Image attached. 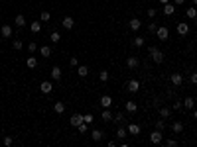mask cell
I'll return each instance as SVG.
<instances>
[{
	"instance_id": "1",
	"label": "cell",
	"mask_w": 197,
	"mask_h": 147,
	"mask_svg": "<svg viewBox=\"0 0 197 147\" xmlns=\"http://www.w3.org/2000/svg\"><path fill=\"white\" fill-rule=\"evenodd\" d=\"M150 57L154 59V63H158V65H162L164 59H166V55H164L158 47H150Z\"/></svg>"
},
{
	"instance_id": "2",
	"label": "cell",
	"mask_w": 197,
	"mask_h": 147,
	"mask_svg": "<svg viewBox=\"0 0 197 147\" xmlns=\"http://www.w3.org/2000/svg\"><path fill=\"white\" fill-rule=\"evenodd\" d=\"M156 35H158V39L166 41V39H169V30L166 28V26H158V30H156Z\"/></svg>"
},
{
	"instance_id": "3",
	"label": "cell",
	"mask_w": 197,
	"mask_h": 147,
	"mask_svg": "<svg viewBox=\"0 0 197 147\" xmlns=\"http://www.w3.org/2000/svg\"><path fill=\"white\" fill-rule=\"evenodd\" d=\"M126 90H128V92H138V90H140V81L130 78V81L126 82Z\"/></svg>"
},
{
	"instance_id": "4",
	"label": "cell",
	"mask_w": 197,
	"mask_h": 147,
	"mask_svg": "<svg viewBox=\"0 0 197 147\" xmlns=\"http://www.w3.org/2000/svg\"><path fill=\"white\" fill-rule=\"evenodd\" d=\"M169 81H172V85L175 88H179V86H182V82H183V77L179 75V73H172V75H169Z\"/></svg>"
},
{
	"instance_id": "5",
	"label": "cell",
	"mask_w": 197,
	"mask_h": 147,
	"mask_svg": "<svg viewBox=\"0 0 197 147\" xmlns=\"http://www.w3.org/2000/svg\"><path fill=\"white\" fill-rule=\"evenodd\" d=\"M178 34L179 35H187L189 34V24L187 22H179L178 24Z\"/></svg>"
},
{
	"instance_id": "6",
	"label": "cell",
	"mask_w": 197,
	"mask_h": 147,
	"mask_svg": "<svg viewBox=\"0 0 197 147\" xmlns=\"http://www.w3.org/2000/svg\"><path fill=\"white\" fill-rule=\"evenodd\" d=\"M101 106L103 108H110L113 106V96H109V94H105V96H101Z\"/></svg>"
},
{
	"instance_id": "7",
	"label": "cell",
	"mask_w": 197,
	"mask_h": 147,
	"mask_svg": "<svg viewBox=\"0 0 197 147\" xmlns=\"http://www.w3.org/2000/svg\"><path fill=\"white\" fill-rule=\"evenodd\" d=\"M162 133H164V132H160V129L152 132V133H150V141H152V143H162V141H164V139H162Z\"/></svg>"
},
{
	"instance_id": "8",
	"label": "cell",
	"mask_w": 197,
	"mask_h": 147,
	"mask_svg": "<svg viewBox=\"0 0 197 147\" xmlns=\"http://www.w3.org/2000/svg\"><path fill=\"white\" fill-rule=\"evenodd\" d=\"M61 26H63V28H65V30H71L73 26H75V20H73L71 16H65V18L61 20Z\"/></svg>"
},
{
	"instance_id": "9",
	"label": "cell",
	"mask_w": 197,
	"mask_h": 147,
	"mask_svg": "<svg viewBox=\"0 0 197 147\" xmlns=\"http://www.w3.org/2000/svg\"><path fill=\"white\" fill-rule=\"evenodd\" d=\"M40 90L44 92V94H49V92L53 90V85H51V81H44V82L40 85Z\"/></svg>"
},
{
	"instance_id": "10",
	"label": "cell",
	"mask_w": 197,
	"mask_h": 147,
	"mask_svg": "<svg viewBox=\"0 0 197 147\" xmlns=\"http://www.w3.org/2000/svg\"><path fill=\"white\" fill-rule=\"evenodd\" d=\"M113 116H114V114L110 112L109 108H105L103 112H101V120H103V122H113Z\"/></svg>"
},
{
	"instance_id": "11",
	"label": "cell",
	"mask_w": 197,
	"mask_h": 147,
	"mask_svg": "<svg viewBox=\"0 0 197 147\" xmlns=\"http://www.w3.org/2000/svg\"><path fill=\"white\" fill-rule=\"evenodd\" d=\"M124 110H126V112H128V114H134L136 110H138V104H136L134 100H128V102L124 104Z\"/></svg>"
},
{
	"instance_id": "12",
	"label": "cell",
	"mask_w": 197,
	"mask_h": 147,
	"mask_svg": "<svg viewBox=\"0 0 197 147\" xmlns=\"http://www.w3.org/2000/svg\"><path fill=\"white\" fill-rule=\"evenodd\" d=\"M128 26H130V30H132V31H138V30L142 28V22H140L138 18H132L130 22H128Z\"/></svg>"
},
{
	"instance_id": "13",
	"label": "cell",
	"mask_w": 197,
	"mask_h": 147,
	"mask_svg": "<svg viewBox=\"0 0 197 147\" xmlns=\"http://www.w3.org/2000/svg\"><path fill=\"white\" fill-rule=\"evenodd\" d=\"M138 65H140L138 57H128V59H126V67H128V69H136Z\"/></svg>"
},
{
	"instance_id": "14",
	"label": "cell",
	"mask_w": 197,
	"mask_h": 147,
	"mask_svg": "<svg viewBox=\"0 0 197 147\" xmlns=\"http://www.w3.org/2000/svg\"><path fill=\"white\" fill-rule=\"evenodd\" d=\"M0 34H2V38H12V26L4 24L2 28H0Z\"/></svg>"
},
{
	"instance_id": "15",
	"label": "cell",
	"mask_w": 197,
	"mask_h": 147,
	"mask_svg": "<svg viewBox=\"0 0 197 147\" xmlns=\"http://www.w3.org/2000/svg\"><path fill=\"white\" fill-rule=\"evenodd\" d=\"M69 122H71V125H75V128H77L79 124H83V116H81V114H73V116L69 118Z\"/></svg>"
},
{
	"instance_id": "16",
	"label": "cell",
	"mask_w": 197,
	"mask_h": 147,
	"mask_svg": "<svg viewBox=\"0 0 197 147\" xmlns=\"http://www.w3.org/2000/svg\"><path fill=\"white\" fill-rule=\"evenodd\" d=\"M126 135H128V129H126V128H122V125H120V128H116V137H118L120 141L126 139Z\"/></svg>"
},
{
	"instance_id": "17",
	"label": "cell",
	"mask_w": 197,
	"mask_h": 147,
	"mask_svg": "<svg viewBox=\"0 0 197 147\" xmlns=\"http://www.w3.org/2000/svg\"><path fill=\"white\" fill-rule=\"evenodd\" d=\"M173 12H175V4H172V2L164 4V14H166V16H172Z\"/></svg>"
},
{
	"instance_id": "18",
	"label": "cell",
	"mask_w": 197,
	"mask_h": 147,
	"mask_svg": "<svg viewBox=\"0 0 197 147\" xmlns=\"http://www.w3.org/2000/svg\"><path fill=\"white\" fill-rule=\"evenodd\" d=\"M77 75L81 77V78H85V77L89 75V67H87V65H79V67H77Z\"/></svg>"
},
{
	"instance_id": "19",
	"label": "cell",
	"mask_w": 197,
	"mask_h": 147,
	"mask_svg": "<svg viewBox=\"0 0 197 147\" xmlns=\"http://www.w3.org/2000/svg\"><path fill=\"white\" fill-rule=\"evenodd\" d=\"M126 129H128L130 135H138V133H140V125H138V124H128Z\"/></svg>"
},
{
	"instance_id": "20",
	"label": "cell",
	"mask_w": 197,
	"mask_h": 147,
	"mask_svg": "<svg viewBox=\"0 0 197 147\" xmlns=\"http://www.w3.org/2000/svg\"><path fill=\"white\" fill-rule=\"evenodd\" d=\"M26 65H28V69H36V67H38V59H36L34 55H30L28 59H26Z\"/></svg>"
},
{
	"instance_id": "21",
	"label": "cell",
	"mask_w": 197,
	"mask_h": 147,
	"mask_svg": "<svg viewBox=\"0 0 197 147\" xmlns=\"http://www.w3.org/2000/svg\"><path fill=\"white\" fill-rule=\"evenodd\" d=\"M91 137H93V141H101V139L105 137V132H101V129H93Z\"/></svg>"
},
{
	"instance_id": "22",
	"label": "cell",
	"mask_w": 197,
	"mask_h": 147,
	"mask_svg": "<svg viewBox=\"0 0 197 147\" xmlns=\"http://www.w3.org/2000/svg\"><path fill=\"white\" fill-rule=\"evenodd\" d=\"M185 16H187L189 20H193V18H197V6H189L187 10H185Z\"/></svg>"
},
{
	"instance_id": "23",
	"label": "cell",
	"mask_w": 197,
	"mask_h": 147,
	"mask_svg": "<svg viewBox=\"0 0 197 147\" xmlns=\"http://www.w3.org/2000/svg\"><path fill=\"white\" fill-rule=\"evenodd\" d=\"M193 106H195V100H193L191 96L183 98V108H187V110H193Z\"/></svg>"
},
{
	"instance_id": "24",
	"label": "cell",
	"mask_w": 197,
	"mask_h": 147,
	"mask_svg": "<svg viewBox=\"0 0 197 147\" xmlns=\"http://www.w3.org/2000/svg\"><path fill=\"white\" fill-rule=\"evenodd\" d=\"M51 78L53 81H61V69L59 67H53L51 69Z\"/></svg>"
},
{
	"instance_id": "25",
	"label": "cell",
	"mask_w": 197,
	"mask_h": 147,
	"mask_svg": "<svg viewBox=\"0 0 197 147\" xmlns=\"http://www.w3.org/2000/svg\"><path fill=\"white\" fill-rule=\"evenodd\" d=\"M158 112H160V116H162L164 120H166V118H169L172 110H169V108H166V106H160V108H158Z\"/></svg>"
},
{
	"instance_id": "26",
	"label": "cell",
	"mask_w": 197,
	"mask_h": 147,
	"mask_svg": "<svg viewBox=\"0 0 197 147\" xmlns=\"http://www.w3.org/2000/svg\"><path fill=\"white\" fill-rule=\"evenodd\" d=\"M14 24L18 26V28H24V26H26V18H24L22 14H18V16L14 18Z\"/></svg>"
},
{
	"instance_id": "27",
	"label": "cell",
	"mask_w": 197,
	"mask_h": 147,
	"mask_svg": "<svg viewBox=\"0 0 197 147\" xmlns=\"http://www.w3.org/2000/svg\"><path fill=\"white\" fill-rule=\"evenodd\" d=\"M53 110H55V114H63L65 112V102H55L53 104Z\"/></svg>"
},
{
	"instance_id": "28",
	"label": "cell",
	"mask_w": 197,
	"mask_h": 147,
	"mask_svg": "<svg viewBox=\"0 0 197 147\" xmlns=\"http://www.w3.org/2000/svg\"><path fill=\"white\" fill-rule=\"evenodd\" d=\"M40 53H41V57H51V47L49 45H44V47H40Z\"/></svg>"
},
{
	"instance_id": "29",
	"label": "cell",
	"mask_w": 197,
	"mask_h": 147,
	"mask_svg": "<svg viewBox=\"0 0 197 147\" xmlns=\"http://www.w3.org/2000/svg\"><path fill=\"white\" fill-rule=\"evenodd\" d=\"M30 30H32V34H40V31H41V24L40 22H32Z\"/></svg>"
},
{
	"instance_id": "30",
	"label": "cell",
	"mask_w": 197,
	"mask_h": 147,
	"mask_svg": "<svg viewBox=\"0 0 197 147\" xmlns=\"http://www.w3.org/2000/svg\"><path fill=\"white\" fill-rule=\"evenodd\" d=\"M172 132H175V133L183 132V124H182V122H175V124H172Z\"/></svg>"
},
{
	"instance_id": "31",
	"label": "cell",
	"mask_w": 197,
	"mask_h": 147,
	"mask_svg": "<svg viewBox=\"0 0 197 147\" xmlns=\"http://www.w3.org/2000/svg\"><path fill=\"white\" fill-rule=\"evenodd\" d=\"M99 81H101V82H106V81H109V71H105V69L101 71V73H99Z\"/></svg>"
},
{
	"instance_id": "32",
	"label": "cell",
	"mask_w": 197,
	"mask_h": 147,
	"mask_svg": "<svg viewBox=\"0 0 197 147\" xmlns=\"http://www.w3.org/2000/svg\"><path fill=\"white\" fill-rule=\"evenodd\" d=\"M113 120H114L116 124H122V122H124V114H122V112H116L114 116H113Z\"/></svg>"
},
{
	"instance_id": "33",
	"label": "cell",
	"mask_w": 197,
	"mask_h": 147,
	"mask_svg": "<svg viewBox=\"0 0 197 147\" xmlns=\"http://www.w3.org/2000/svg\"><path fill=\"white\" fill-rule=\"evenodd\" d=\"M49 38H51L53 43H57V41L61 39V34H59V31H51V35H49Z\"/></svg>"
},
{
	"instance_id": "34",
	"label": "cell",
	"mask_w": 197,
	"mask_h": 147,
	"mask_svg": "<svg viewBox=\"0 0 197 147\" xmlns=\"http://www.w3.org/2000/svg\"><path fill=\"white\" fill-rule=\"evenodd\" d=\"M156 129H160V132H164V129H166V122H164V118L156 122Z\"/></svg>"
},
{
	"instance_id": "35",
	"label": "cell",
	"mask_w": 197,
	"mask_h": 147,
	"mask_svg": "<svg viewBox=\"0 0 197 147\" xmlns=\"http://www.w3.org/2000/svg\"><path fill=\"white\" fill-rule=\"evenodd\" d=\"M77 132H81V133L89 132V124H85V122H83V124H79V125H77Z\"/></svg>"
},
{
	"instance_id": "36",
	"label": "cell",
	"mask_w": 197,
	"mask_h": 147,
	"mask_svg": "<svg viewBox=\"0 0 197 147\" xmlns=\"http://www.w3.org/2000/svg\"><path fill=\"white\" fill-rule=\"evenodd\" d=\"M2 143H4V145H6V147H10V145H12V143H14V139H12V137H10V135H4V137H2Z\"/></svg>"
},
{
	"instance_id": "37",
	"label": "cell",
	"mask_w": 197,
	"mask_h": 147,
	"mask_svg": "<svg viewBox=\"0 0 197 147\" xmlns=\"http://www.w3.org/2000/svg\"><path fill=\"white\" fill-rule=\"evenodd\" d=\"M40 20H41V22H47V20H51V14L49 12H41L40 14Z\"/></svg>"
},
{
	"instance_id": "38",
	"label": "cell",
	"mask_w": 197,
	"mask_h": 147,
	"mask_svg": "<svg viewBox=\"0 0 197 147\" xmlns=\"http://www.w3.org/2000/svg\"><path fill=\"white\" fill-rule=\"evenodd\" d=\"M134 45H136V47H142V45H144V38L136 35V38H134Z\"/></svg>"
},
{
	"instance_id": "39",
	"label": "cell",
	"mask_w": 197,
	"mask_h": 147,
	"mask_svg": "<svg viewBox=\"0 0 197 147\" xmlns=\"http://www.w3.org/2000/svg\"><path fill=\"white\" fill-rule=\"evenodd\" d=\"M22 45H24L22 39H14V41H12V47H14V49H22Z\"/></svg>"
},
{
	"instance_id": "40",
	"label": "cell",
	"mask_w": 197,
	"mask_h": 147,
	"mask_svg": "<svg viewBox=\"0 0 197 147\" xmlns=\"http://www.w3.org/2000/svg\"><path fill=\"white\" fill-rule=\"evenodd\" d=\"M36 49H38L36 41H32V43H28V51H30V53H36Z\"/></svg>"
},
{
	"instance_id": "41",
	"label": "cell",
	"mask_w": 197,
	"mask_h": 147,
	"mask_svg": "<svg viewBox=\"0 0 197 147\" xmlns=\"http://www.w3.org/2000/svg\"><path fill=\"white\" fill-rule=\"evenodd\" d=\"M93 120H95V118L91 116V114H85V116H83V122H85V124H93Z\"/></svg>"
},
{
	"instance_id": "42",
	"label": "cell",
	"mask_w": 197,
	"mask_h": 147,
	"mask_svg": "<svg viewBox=\"0 0 197 147\" xmlns=\"http://www.w3.org/2000/svg\"><path fill=\"white\" fill-rule=\"evenodd\" d=\"M69 65H71V67H79V59H77V57H71V59H69Z\"/></svg>"
},
{
	"instance_id": "43",
	"label": "cell",
	"mask_w": 197,
	"mask_h": 147,
	"mask_svg": "<svg viewBox=\"0 0 197 147\" xmlns=\"http://www.w3.org/2000/svg\"><path fill=\"white\" fill-rule=\"evenodd\" d=\"M182 108H183V102L182 100H175L173 102V110H182Z\"/></svg>"
},
{
	"instance_id": "44",
	"label": "cell",
	"mask_w": 197,
	"mask_h": 147,
	"mask_svg": "<svg viewBox=\"0 0 197 147\" xmlns=\"http://www.w3.org/2000/svg\"><path fill=\"white\" fill-rule=\"evenodd\" d=\"M156 30H158V26L154 24V22H152L150 26H148V31H150V34H156Z\"/></svg>"
},
{
	"instance_id": "45",
	"label": "cell",
	"mask_w": 197,
	"mask_h": 147,
	"mask_svg": "<svg viewBox=\"0 0 197 147\" xmlns=\"http://www.w3.org/2000/svg\"><path fill=\"white\" fill-rule=\"evenodd\" d=\"M189 82H191V85H197V73H191V77H189Z\"/></svg>"
},
{
	"instance_id": "46",
	"label": "cell",
	"mask_w": 197,
	"mask_h": 147,
	"mask_svg": "<svg viewBox=\"0 0 197 147\" xmlns=\"http://www.w3.org/2000/svg\"><path fill=\"white\" fill-rule=\"evenodd\" d=\"M158 12H156V10H154V8H148V18H154V16H156Z\"/></svg>"
},
{
	"instance_id": "47",
	"label": "cell",
	"mask_w": 197,
	"mask_h": 147,
	"mask_svg": "<svg viewBox=\"0 0 197 147\" xmlns=\"http://www.w3.org/2000/svg\"><path fill=\"white\" fill-rule=\"evenodd\" d=\"M166 145H169V147H175V145H178V141H175V139H168V141H166Z\"/></svg>"
},
{
	"instance_id": "48",
	"label": "cell",
	"mask_w": 197,
	"mask_h": 147,
	"mask_svg": "<svg viewBox=\"0 0 197 147\" xmlns=\"http://www.w3.org/2000/svg\"><path fill=\"white\" fill-rule=\"evenodd\" d=\"M183 2H185V0H173V4H175V6H182Z\"/></svg>"
},
{
	"instance_id": "49",
	"label": "cell",
	"mask_w": 197,
	"mask_h": 147,
	"mask_svg": "<svg viewBox=\"0 0 197 147\" xmlns=\"http://www.w3.org/2000/svg\"><path fill=\"white\" fill-rule=\"evenodd\" d=\"M158 2H160V4H168L169 0H158Z\"/></svg>"
},
{
	"instance_id": "50",
	"label": "cell",
	"mask_w": 197,
	"mask_h": 147,
	"mask_svg": "<svg viewBox=\"0 0 197 147\" xmlns=\"http://www.w3.org/2000/svg\"><path fill=\"white\" fill-rule=\"evenodd\" d=\"M193 118H195V120H197V110H195V112H193Z\"/></svg>"
},
{
	"instance_id": "51",
	"label": "cell",
	"mask_w": 197,
	"mask_h": 147,
	"mask_svg": "<svg viewBox=\"0 0 197 147\" xmlns=\"http://www.w3.org/2000/svg\"><path fill=\"white\" fill-rule=\"evenodd\" d=\"M193 24H195V26H197V18H193Z\"/></svg>"
},
{
	"instance_id": "52",
	"label": "cell",
	"mask_w": 197,
	"mask_h": 147,
	"mask_svg": "<svg viewBox=\"0 0 197 147\" xmlns=\"http://www.w3.org/2000/svg\"><path fill=\"white\" fill-rule=\"evenodd\" d=\"M193 4H195V6H197V0H193Z\"/></svg>"
}]
</instances>
